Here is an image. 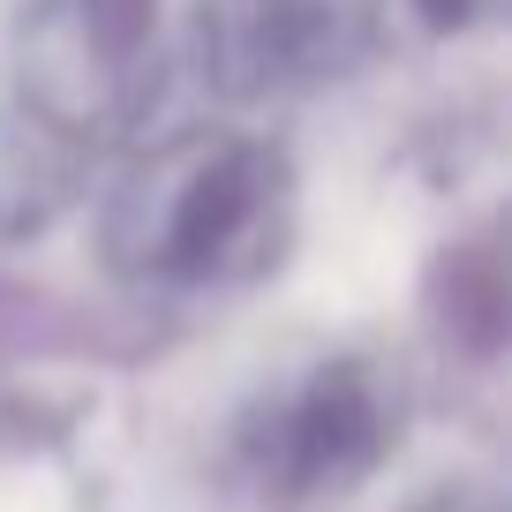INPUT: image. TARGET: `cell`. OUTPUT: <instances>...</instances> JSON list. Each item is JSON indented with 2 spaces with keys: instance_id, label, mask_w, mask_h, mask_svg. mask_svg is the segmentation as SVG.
I'll return each mask as SVG.
<instances>
[{
  "instance_id": "5",
  "label": "cell",
  "mask_w": 512,
  "mask_h": 512,
  "mask_svg": "<svg viewBox=\"0 0 512 512\" xmlns=\"http://www.w3.org/2000/svg\"><path fill=\"white\" fill-rule=\"evenodd\" d=\"M83 159H91L83 144H68L46 121L8 106V121H0V241L38 234V226L76 196Z\"/></svg>"
},
{
  "instance_id": "4",
  "label": "cell",
  "mask_w": 512,
  "mask_h": 512,
  "mask_svg": "<svg viewBox=\"0 0 512 512\" xmlns=\"http://www.w3.org/2000/svg\"><path fill=\"white\" fill-rule=\"evenodd\" d=\"M384 0H204L196 61L226 98H302L377 46Z\"/></svg>"
},
{
  "instance_id": "1",
  "label": "cell",
  "mask_w": 512,
  "mask_h": 512,
  "mask_svg": "<svg viewBox=\"0 0 512 512\" xmlns=\"http://www.w3.org/2000/svg\"><path fill=\"white\" fill-rule=\"evenodd\" d=\"M294 219V174L264 136L181 128L128 166L106 204L113 272L159 294H226L279 264Z\"/></svg>"
},
{
  "instance_id": "6",
  "label": "cell",
  "mask_w": 512,
  "mask_h": 512,
  "mask_svg": "<svg viewBox=\"0 0 512 512\" xmlns=\"http://www.w3.org/2000/svg\"><path fill=\"white\" fill-rule=\"evenodd\" d=\"M422 31H467V23L490 16V0H400Z\"/></svg>"
},
{
  "instance_id": "2",
  "label": "cell",
  "mask_w": 512,
  "mask_h": 512,
  "mask_svg": "<svg viewBox=\"0 0 512 512\" xmlns=\"http://www.w3.org/2000/svg\"><path fill=\"white\" fill-rule=\"evenodd\" d=\"M392 437H400V377L369 354H324L279 377L234 422V460L256 497L302 512L369 482Z\"/></svg>"
},
{
  "instance_id": "3",
  "label": "cell",
  "mask_w": 512,
  "mask_h": 512,
  "mask_svg": "<svg viewBox=\"0 0 512 512\" xmlns=\"http://www.w3.org/2000/svg\"><path fill=\"white\" fill-rule=\"evenodd\" d=\"M159 91V0H31L16 31V113L98 151Z\"/></svg>"
}]
</instances>
